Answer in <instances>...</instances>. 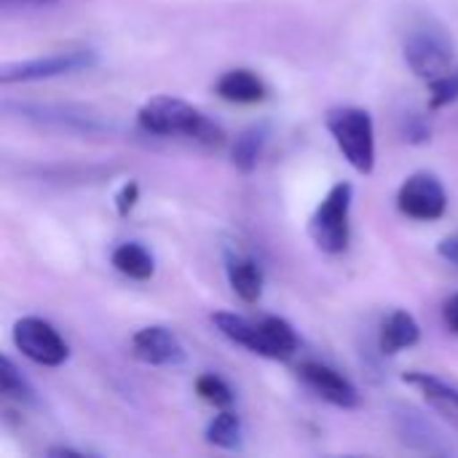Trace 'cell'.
<instances>
[{
	"label": "cell",
	"instance_id": "26",
	"mask_svg": "<svg viewBox=\"0 0 458 458\" xmlns=\"http://www.w3.org/2000/svg\"><path fill=\"white\" fill-rule=\"evenodd\" d=\"M437 255H440L443 260H448V263L458 266V233H454V236H445V239L437 244Z\"/></svg>",
	"mask_w": 458,
	"mask_h": 458
},
{
	"label": "cell",
	"instance_id": "27",
	"mask_svg": "<svg viewBox=\"0 0 458 458\" xmlns=\"http://www.w3.org/2000/svg\"><path fill=\"white\" fill-rule=\"evenodd\" d=\"M443 319H445V327H448L454 335H458V293L451 298V301H445Z\"/></svg>",
	"mask_w": 458,
	"mask_h": 458
},
{
	"label": "cell",
	"instance_id": "3",
	"mask_svg": "<svg viewBox=\"0 0 458 458\" xmlns=\"http://www.w3.org/2000/svg\"><path fill=\"white\" fill-rule=\"evenodd\" d=\"M352 201H354V188L352 182H335L327 196L319 201L309 220V236L311 242L327 252V255H341L349 247L352 239Z\"/></svg>",
	"mask_w": 458,
	"mask_h": 458
},
{
	"label": "cell",
	"instance_id": "20",
	"mask_svg": "<svg viewBox=\"0 0 458 458\" xmlns=\"http://www.w3.org/2000/svg\"><path fill=\"white\" fill-rule=\"evenodd\" d=\"M0 392L13 400V403H21V405H35V389L30 386V381L19 373V368L13 365L11 357H3L0 360Z\"/></svg>",
	"mask_w": 458,
	"mask_h": 458
},
{
	"label": "cell",
	"instance_id": "8",
	"mask_svg": "<svg viewBox=\"0 0 458 458\" xmlns=\"http://www.w3.org/2000/svg\"><path fill=\"white\" fill-rule=\"evenodd\" d=\"M8 110H16L21 118L35 121L48 129L72 131V134H105L110 131V123L99 118L97 113L75 105H5Z\"/></svg>",
	"mask_w": 458,
	"mask_h": 458
},
{
	"label": "cell",
	"instance_id": "9",
	"mask_svg": "<svg viewBox=\"0 0 458 458\" xmlns=\"http://www.w3.org/2000/svg\"><path fill=\"white\" fill-rule=\"evenodd\" d=\"M394 432H397L400 443L408 445L411 451L429 454V456H448L451 454L445 435L416 408H408V405L394 408Z\"/></svg>",
	"mask_w": 458,
	"mask_h": 458
},
{
	"label": "cell",
	"instance_id": "5",
	"mask_svg": "<svg viewBox=\"0 0 458 458\" xmlns=\"http://www.w3.org/2000/svg\"><path fill=\"white\" fill-rule=\"evenodd\" d=\"M97 64V51L91 48H70V51H56L48 56H38V59H24L16 64H5L0 70V83L11 86V83H32V81H48V78H59V75H72V72H83L89 67Z\"/></svg>",
	"mask_w": 458,
	"mask_h": 458
},
{
	"label": "cell",
	"instance_id": "2",
	"mask_svg": "<svg viewBox=\"0 0 458 458\" xmlns=\"http://www.w3.org/2000/svg\"><path fill=\"white\" fill-rule=\"evenodd\" d=\"M325 126L354 172L370 174L376 169V126L368 110L352 105L333 107L325 115Z\"/></svg>",
	"mask_w": 458,
	"mask_h": 458
},
{
	"label": "cell",
	"instance_id": "7",
	"mask_svg": "<svg viewBox=\"0 0 458 458\" xmlns=\"http://www.w3.org/2000/svg\"><path fill=\"white\" fill-rule=\"evenodd\" d=\"M397 209L419 223H435L448 209V193L443 182L429 172L411 174L397 191Z\"/></svg>",
	"mask_w": 458,
	"mask_h": 458
},
{
	"label": "cell",
	"instance_id": "17",
	"mask_svg": "<svg viewBox=\"0 0 458 458\" xmlns=\"http://www.w3.org/2000/svg\"><path fill=\"white\" fill-rule=\"evenodd\" d=\"M110 260H113V266H115L118 274H123V276H129L134 282H148L153 276V271H156L153 255L142 244H137V242L118 244L113 250V258Z\"/></svg>",
	"mask_w": 458,
	"mask_h": 458
},
{
	"label": "cell",
	"instance_id": "25",
	"mask_svg": "<svg viewBox=\"0 0 458 458\" xmlns=\"http://www.w3.org/2000/svg\"><path fill=\"white\" fill-rule=\"evenodd\" d=\"M59 0H0L5 11H30V8H51Z\"/></svg>",
	"mask_w": 458,
	"mask_h": 458
},
{
	"label": "cell",
	"instance_id": "18",
	"mask_svg": "<svg viewBox=\"0 0 458 458\" xmlns=\"http://www.w3.org/2000/svg\"><path fill=\"white\" fill-rule=\"evenodd\" d=\"M266 140H268V126H266V123H255V126L244 129V131L236 137L233 148H231V161H233V166H236L239 172H244V174L255 172V166H258V161H260V156H263Z\"/></svg>",
	"mask_w": 458,
	"mask_h": 458
},
{
	"label": "cell",
	"instance_id": "15",
	"mask_svg": "<svg viewBox=\"0 0 458 458\" xmlns=\"http://www.w3.org/2000/svg\"><path fill=\"white\" fill-rule=\"evenodd\" d=\"M215 91L225 102H236V105H258L268 94L266 83L247 67H236V70L223 72L220 81L215 83Z\"/></svg>",
	"mask_w": 458,
	"mask_h": 458
},
{
	"label": "cell",
	"instance_id": "16",
	"mask_svg": "<svg viewBox=\"0 0 458 458\" xmlns=\"http://www.w3.org/2000/svg\"><path fill=\"white\" fill-rule=\"evenodd\" d=\"M403 381L411 384V386H416L427 397V403L437 413H443L445 419H451L454 427L458 429V389H454L451 384H445L437 376H429V373H405Z\"/></svg>",
	"mask_w": 458,
	"mask_h": 458
},
{
	"label": "cell",
	"instance_id": "1",
	"mask_svg": "<svg viewBox=\"0 0 458 458\" xmlns=\"http://www.w3.org/2000/svg\"><path fill=\"white\" fill-rule=\"evenodd\" d=\"M137 123L148 134L185 137L204 148H220L225 142V131L209 115H204L199 107L188 105L185 99H177L169 94L148 99L137 113Z\"/></svg>",
	"mask_w": 458,
	"mask_h": 458
},
{
	"label": "cell",
	"instance_id": "24",
	"mask_svg": "<svg viewBox=\"0 0 458 458\" xmlns=\"http://www.w3.org/2000/svg\"><path fill=\"white\" fill-rule=\"evenodd\" d=\"M137 201H140V185L134 180L123 182L121 191L115 193V212H118V217H129V212L137 207Z\"/></svg>",
	"mask_w": 458,
	"mask_h": 458
},
{
	"label": "cell",
	"instance_id": "11",
	"mask_svg": "<svg viewBox=\"0 0 458 458\" xmlns=\"http://www.w3.org/2000/svg\"><path fill=\"white\" fill-rule=\"evenodd\" d=\"M131 354L153 368H177L185 362V349L180 338L161 325L142 327L131 335Z\"/></svg>",
	"mask_w": 458,
	"mask_h": 458
},
{
	"label": "cell",
	"instance_id": "13",
	"mask_svg": "<svg viewBox=\"0 0 458 458\" xmlns=\"http://www.w3.org/2000/svg\"><path fill=\"white\" fill-rule=\"evenodd\" d=\"M225 276L233 293L244 303H258L263 295V268L255 258L244 252H228L225 255Z\"/></svg>",
	"mask_w": 458,
	"mask_h": 458
},
{
	"label": "cell",
	"instance_id": "21",
	"mask_svg": "<svg viewBox=\"0 0 458 458\" xmlns=\"http://www.w3.org/2000/svg\"><path fill=\"white\" fill-rule=\"evenodd\" d=\"M196 394H199L204 403L215 405V408H228V405L233 403L231 386H228L220 376H215V373H204V376L196 378Z\"/></svg>",
	"mask_w": 458,
	"mask_h": 458
},
{
	"label": "cell",
	"instance_id": "19",
	"mask_svg": "<svg viewBox=\"0 0 458 458\" xmlns=\"http://www.w3.org/2000/svg\"><path fill=\"white\" fill-rule=\"evenodd\" d=\"M207 443L215 445V448H223V451H236L242 448V437H244V429H242V419L231 411H223L217 413L207 432H204Z\"/></svg>",
	"mask_w": 458,
	"mask_h": 458
},
{
	"label": "cell",
	"instance_id": "12",
	"mask_svg": "<svg viewBox=\"0 0 458 458\" xmlns=\"http://www.w3.org/2000/svg\"><path fill=\"white\" fill-rule=\"evenodd\" d=\"M212 322L215 327L233 344L250 349L252 354H260V357H268L271 360V346H268V335H266V325L263 319H247L242 314H233V311H217L212 314Z\"/></svg>",
	"mask_w": 458,
	"mask_h": 458
},
{
	"label": "cell",
	"instance_id": "14",
	"mask_svg": "<svg viewBox=\"0 0 458 458\" xmlns=\"http://www.w3.org/2000/svg\"><path fill=\"white\" fill-rule=\"evenodd\" d=\"M421 341V327L416 322L413 314L408 311H392L384 322H381V330H378V349L381 354H400L405 349H413L416 344Z\"/></svg>",
	"mask_w": 458,
	"mask_h": 458
},
{
	"label": "cell",
	"instance_id": "4",
	"mask_svg": "<svg viewBox=\"0 0 458 458\" xmlns=\"http://www.w3.org/2000/svg\"><path fill=\"white\" fill-rule=\"evenodd\" d=\"M403 54L408 67L424 78V81H435L437 75L451 70L454 62V40L451 35L435 24V21H419L405 32V43H403Z\"/></svg>",
	"mask_w": 458,
	"mask_h": 458
},
{
	"label": "cell",
	"instance_id": "23",
	"mask_svg": "<svg viewBox=\"0 0 458 458\" xmlns=\"http://www.w3.org/2000/svg\"><path fill=\"white\" fill-rule=\"evenodd\" d=\"M403 137L408 140V142H413V145H424V142H429V137H432V129H429V123L424 121V115H408L405 118V123H403Z\"/></svg>",
	"mask_w": 458,
	"mask_h": 458
},
{
	"label": "cell",
	"instance_id": "22",
	"mask_svg": "<svg viewBox=\"0 0 458 458\" xmlns=\"http://www.w3.org/2000/svg\"><path fill=\"white\" fill-rule=\"evenodd\" d=\"M458 99V67L448 70L443 75H437L435 81H429V110H440L448 107L451 102Z\"/></svg>",
	"mask_w": 458,
	"mask_h": 458
},
{
	"label": "cell",
	"instance_id": "10",
	"mask_svg": "<svg viewBox=\"0 0 458 458\" xmlns=\"http://www.w3.org/2000/svg\"><path fill=\"white\" fill-rule=\"evenodd\" d=\"M298 373H301V378L306 381V386H309L314 394H319L325 403H330V405H335V408H344V411H352V408L360 405V392H357V386H354L346 376H341L335 368H330V365H325V362L306 360V362L298 368Z\"/></svg>",
	"mask_w": 458,
	"mask_h": 458
},
{
	"label": "cell",
	"instance_id": "6",
	"mask_svg": "<svg viewBox=\"0 0 458 458\" xmlns=\"http://www.w3.org/2000/svg\"><path fill=\"white\" fill-rule=\"evenodd\" d=\"M13 346L30 362L43 365V368H59L70 357L64 338L56 333L54 325H48L40 317H21L13 325Z\"/></svg>",
	"mask_w": 458,
	"mask_h": 458
}]
</instances>
